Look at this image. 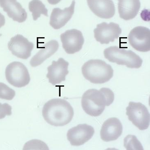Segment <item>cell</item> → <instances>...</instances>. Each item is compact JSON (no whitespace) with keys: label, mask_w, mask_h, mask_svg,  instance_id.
<instances>
[{"label":"cell","mask_w":150,"mask_h":150,"mask_svg":"<svg viewBox=\"0 0 150 150\" xmlns=\"http://www.w3.org/2000/svg\"><path fill=\"white\" fill-rule=\"evenodd\" d=\"M90 10L98 17L109 19L115 13V4L112 0H87Z\"/></svg>","instance_id":"5bb4252c"},{"label":"cell","mask_w":150,"mask_h":150,"mask_svg":"<svg viewBox=\"0 0 150 150\" xmlns=\"http://www.w3.org/2000/svg\"><path fill=\"white\" fill-rule=\"evenodd\" d=\"M63 48L68 54H73L82 49L84 39L82 33L75 29L68 30L60 36Z\"/></svg>","instance_id":"9c48e42d"},{"label":"cell","mask_w":150,"mask_h":150,"mask_svg":"<svg viewBox=\"0 0 150 150\" xmlns=\"http://www.w3.org/2000/svg\"><path fill=\"white\" fill-rule=\"evenodd\" d=\"M75 1L73 0L70 7L62 10L54 8L50 17V24L54 29L59 30L66 25L73 16L74 12Z\"/></svg>","instance_id":"9a60e30c"},{"label":"cell","mask_w":150,"mask_h":150,"mask_svg":"<svg viewBox=\"0 0 150 150\" xmlns=\"http://www.w3.org/2000/svg\"><path fill=\"white\" fill-rule=\"evenodd\" d=\"M29 9L32 13L33 19L36 21L41 14L48 16V10L40 0H32L29 4Z\"/></svg>","instance_id":"d6986e66"},{"label":"cell","mask_w":150,"mask_h":150,"mask_svg":"<svg viewBox=\"0 0 150 150\" xmlns=\"http://www.w3.org/2000/svg\"><path fill=\"white\" fill-rule=\"evenodd\" d=\"M12 107L7 103H0V120L4 118L6 116L12 115Z\"/></svg>","instance_id":"7402d4cb"},{"label":"cell","mask_w":150,"mask_h":150,"mask_svg":"<svg viewBox=\"0 0 150 150\" xmlns=\"http://www.w3.org/2000/svg\"><path fill=\"white\" fill-rule=\"evenodd\" d=\"M105 59L110 62L130 68L138 69L141 67L143 60L140 57L131 50H127L117 46H111L103 51Z\"/></svg>","instance_id":"277c9868"},{"label":"cell","mask_w":150,"mask_h":150,"mask_svg":"<svg viewBox=\"0 0 150 150\" xmlns=\"http://www.w3.org/2000/svg\"><path fill=\"white\" fill-rule=\"evenodd\" d=\"M119 15L125 21L130 20L137 15L140 10L139 0H118Z\"/></svg>","instance_id":"e0dca14e"},{"label":"cell","mask_w":150,"mask_h":150,"mask_svg":"<svg viewBox=\"0 0 150 150\" xmlns=\"http://www.w3.org/2000/svg\"><path fill=\"white\" fill-rule=\"evenodd\" d=\"M73 108L67 100L55 98L44 104L42 115L47 123L55 127H63L72 121L74 116Z\"/></svg>","instance_id":"7a4b0ae2"},{"label":"cell","mask_w":150,"mask_h":150,"mask_svg":"<svg viewBox=\"0 0 150 150\" xmlns=\"http://www.w3.org/2000/svg\"><path fill=\"white\" fill-rule=\"evenodd\" d=\"M94 133L93 127L87 124H80L68 130L67 137L71 145L79 146L91 139Z\"/></svg>","instance_id":"8fae6325"},{"label":"cell","mask_w":150,"mask_h":150,"mask_svg":"<svg viewBox=\"0 0 150 150\" xmlns=\"http://www.w3.org/2000/svg\"><path fill=\"white\" fill-rule=\"evenodd\" d=\"M114 99V93L108 88H102L100 90L91 89L83 95L81 106L88 115L98 117L103 113L105 106L113 103Z\"/></svg>","instance_id":"6da1fadb"},{"label":"cell","mask_w":150,"mask_h":150,"mask_svg":"<svg viewBox=\"0 0 150 150\" xmlns=\"http://www.w3.org/2000/svg\"><path fill=\"white\" fill-rule=\"evenodd\" d=\"M62 0H47V1L51 5H56L58 4Z\"/></svg>","instance_id":"cb8c5ba5"},{"label":"cell","mask_w":150,"mask_h":150,"mask_svg":"<svg viewBox=\"0 0 150 150\" xmlns=\"http://www.w3.org/2000/svg\"><path fill=\"white\" fill-rule=\"evenodd\" d=\"M124 146L126 149L144 150L143 147L140 142L135 135L129 134L124 139Z\"/></svg>","instance_id":"ffe728a7"},{"label":"cell","mask_w":150,"mask_h":150,"mask_svg":"<svg viewBox=\"0 0 150 150\" xmlns=\"http://www.w3.org/2000/svg\"><path fill=\"white\" fill-rule=\"evenodd\" d=\"M59 44L56 40H52L47 42L35 55L30 61L32 67H37L41 64L56 52L59 49Z\"/></svg>","instance_id":"ac0fdd59"},{"label":"cell","mask_w":150,"mask_h":150,"mask_svg":"<svg viewBox=\"0 0 150 150\" xmlns=\"http://www.w3.org/2000/svg\"><path fill=\"white\" fill-rule=\"evenodd\" d=\"M122 132V125L120 121L116 117L110 118L103 123L100 131V136L103 141H113L117 140Z\"/></svg>","instance_id":"4fadbf2b"},{"label":"cell","mask_w":150,"mask_h":150,"mask_svg":"<svg viewBox=\"0 0 150 150\" xmlns=\"http://www.w3.org/2000/svg\"><path fill=\"white\" fill-rule=\"evenodd\" d=\"M81 71L86 79L95 84L108 82L113 76L111 66L100 59L88 61L82 66Z\"/></svg>","instance_id":"3957f363"},{"label":"cell","mask_w":150,"mask_h":150,"mask_svg":"<svg viewBox=\"0 0 150 150\" xmlns=\"http://www.w3.org/2000/svg\"><path fill=\"white\" fill-rule=\"evenodd\" d=\"M6 23V19L5 16L0 12V28L5 25Z\"/></svg>","instance_id":"603a6c76"},{"label":"cell","mask_w":150,"mask_h":150,"mask_svg":"<svg viewBox=\"0 0 150 150\" xmlns=\"http://www.w3.org/2000/svg\"><path fill=\"white\" fill-rule=\"evenodd\" d=\"M6 80L15 87L22 88L28 84L30 76L27 68L23 63L14 62L6 67L5 72Z\"/></svg>","instance_id":"8992f818"},{"label":"cell","mask_w":150,"mask_h":150,"mask_svg":"<svg viewBox=\"0 0 150 150\" xmlns=\"http://www.w3.org/2000/svg\"><path fill=\"white\" fill-rule=\"evenodd\" d=\"M129 121L141 131L146 130L150 125L149 112L146 106L140 102L131 101L126 108Z\"/></svg>","instance_id":"5b68a950"},{"label":"cell","mask_w":150,"mask_h":150,"mask_svg":"<svg viewBox=\"0 0 150 150\" xmlns=\"http://www.w3.org/2000/svg\"><path fill=\"white\" fill-rule=\"evenodd\" d=\"M69 63L62 58L57 61H53L51 65L47 67L48 73L46 76L49 82L53 85L60 83L66 80V77L69 73Z\"/></svg>","instance_id":"7c38bea8"},{"label":"cell","mask_w":150,"mask_h":150,"mask_svg":"<svg viewBox=\"0 0 150 150\" xmlns=\"http://www.w3.org/2000/svg\"><path fill=\"white\" fill-rule=\"evenodd\" d=\"M34 47V43L21 35L12 37L8 43V49L12 54L23 59H27L30 57Z\"/></svg>","instance_id":"30bf717a"},{"label":"cell","mask_w":150,"mask_h":150,"mask_svg":"<svg viewBox=\"0 0 150 150\" xmlns=\"http://www.w3.org/2000/svg\"><path fill=\"white\" fill-rule=\"evenodd\" d=\"M16 93L14 90L9 87L6 84L0 82V98L7 100H12L15 97Z\"/></svg>","instance_id":"44dd1931"},{"label":"cell","mask_w":150,"mask_h":150,"mask_svg":"<svg viewBox=\"0 0 150 150\" xmlns=\"http://www.w3.org/2000/svg\"><path fill=\"white\" fill-rule=\"evenodd\" d=\"M0 6L14 21L21 23L27 18V13L17 0H0Z\"/></svg>","instance_id":"2e32d148"},{"label":"cell","mask_w":150,"mask_h":150,"mask_svg":"<svg viewBox=\"0 0 150 150\" xmlns=\"http://www.w3.org/2000/svg\"><path fill=\"white\" fill-rule=\"evenodd\" d=\"M94 33L96 41L101 44H108L119 38L122 29L118 24L113 22L108 24L104 22L97 25Z\"/></svg>","instance_id":"ba28073f"},{"label":"cell","mask_w":150,"mask_h":150,"mask_svg":"<svg viewBox=\"0 0 150 150\" xmlns=\"http://www.w3.org/2000/svg\"><path fill=\"white\" fill-rule=\"evenodd\" d=\"M128 39L130 45L135 50L147 52L150 50V31L143 26L134 28L129 33Z\"/></svg>","instance_id":"52a82bcc"}]
</instances>
